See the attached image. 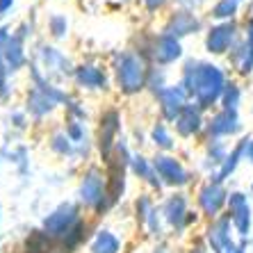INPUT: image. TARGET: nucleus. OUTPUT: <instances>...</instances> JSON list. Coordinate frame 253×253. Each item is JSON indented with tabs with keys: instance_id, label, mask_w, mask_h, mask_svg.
Returning <instances> with one entry per match:
<instances>
[{
	"instance_id": "ddd939ff",
	"label": "nucleus",
	"mask_w": 253,
	"mask_h": 253,
	"mask_svg": "<svg viewBox=\"0 0 253 253\" xmlns=\"http://www.w3.org/2000/svg\"><path fill=\"white\" fill-rule=\"evenodd\" d=\"M185 59V48L183 42L176 39L169 32H155L153 37V53H151V66H160V69H171L176 64H183Z\"/></svg>"
},
{
	"instance_id": "b1692460",
	"label": "nucleus",
	"mask_w": 253,
	"mask_h": 253,
	"mask_svg": "<svg viewBox=\"0 0 253 253\" xmlns=\"http://www.w3.org/2000/svg\"><path fill=\"white\" fill-rule=\"evenodd\" d=\"M126 242L110 226H96V233L87 244V253H124Z\"/></svg>"
},
{
	"instance_id": "4468645a",
	"label": "nucleus",
	"mask_w": 253,
	"mask_h": 253,
	"mask_svg": "<svg viewBox=\"0 0 253 253\" xmlns=\"http://www.w3.org/2000/svg\"><path fill=\"white\" fill-rule=\"evenodd\" d=\"M151 100H153V105H155L158 119H162L167 124H173V121L180 117V112L185 110V105L189 103V96H187V91L180 87V83L176 80V83H171L169 87H165Z\"/></svg>"
},
{
	"instance_id": "6ab92c4d",
	"label": "nucleus",
	"mask_w": 253,
	"mask_h": 253,
	"mask_svg": "<svg viewBox=\"0 0 253 253\" xmlns=\"http://www.w3.org/2000/svg\"><path fill=\"white\" fill-rule=\"evenodd\" d=\"M96 221L91 217H87L84 214L80 221H78L73 228L66 233L64 237H59L57 244H59V253H80L83 249H87L89 240H91V235L96 233Z\"/></svg>"
},
{
	"instance_id": "37998d69",
	"label": "nucleus",
	"mask_w": 253,
	"mask_h": 253,
	"mask_svg": "<svg viewBox=\"0 0 253 253\" xmlns=\"http://www.w3.org/2000/svg\"><path fill=\"white\" fill-rule=\"evenodd\" d=\"M151 253H176V251H173V247L169 244V240H160V242H153Z\"/></svg>"
},
{
	"instance_id": "a878e982",
	"label": "nucleus",
	"mask_w": 253,
	"mask_h": 253,
	"mask_svg": "<svg viewBox=\"0 0 253 253\" xmlns=\"http://www.w3.org/2000/svg\"><path fill=\"white\" fill-rule=\"evenodd\" d=\"M2 158L16 169V173L21 178H25L30 173V165H32V151L25 141H16V144H2L0 146Z\"/></svg>"
},
{
	"instance_id": "72a5a7b5",
	"label": "nucleus",
	"mask_w": 253,
	"mask_h": 253,
	"mask_svg": "<svg viewBox=\"0 0 253 253\" xmlns=\"http://www.w3.org/2000/svg\"><path fill=\"white\" fill-rule=\"evenodd\" d=\"M153 37H155V32H151V30H139V32L132 37V43H130V48H132L141 59H146L148 64H151V53H153Z\"/></svg>"
},
{
	"instance_id": "58836bf2",
	"label": "nucleus",
	"mask_w": 253,
	"mask_h": 253,
	"mask_svg": "<svg viewBox=\"0 0 253 253\" xmlns=\"http://www.w3.org/2000/svg\"><path fill=\"white\" fill-rule=\"evenodd\" d=\"M237 5H240V0H219L217 5L212 7V18L219 21V23L233 21V16L237 12Z\"/></svg>"
},
{
	"instance_id": "39448f33",
	"label": "nucleus",
	"mask_w": 253,
	"mask_h": 253,
	"mask_svg": "<svg viewBox=\"0 0 253 253\" xmlns=\"http://www.w3.org/2000/svg\"><path fill=\"white\" fill-rule=\"evenodd\" d=\"M32 62L57 84L71 80L78 64V62H73V57L66 50H62L53 42H37L35 50H32Z\"/></svg>"
},
{
	"instance_id": "7ed1b4c3",
	"label": "nucleus",
	"mask_w": 253,
	"mask_h": 253,
	"mask_svg": "<svg viewBox=\"0 0 253 253\" xmlns=\"http://www.w3.org/2000/svg\"><path fill=\"white\" fill-rule=\"evenodd\" d=\"M107 66L112 71L114 91L121 98H137V96L146 94L151 64H148L146 59H141L132 48L112 50L110 57H107Z\"/></svg>"
},
{
	"instance_id": "c756f323",
	"label": "nucleus",
	"mask_w": 253,
	"mask_h": 253,
	"mask_svg": "<svg viewBox=\"0 0 253 253\" xmlns=\"http://www.w3.org/2000/svg\"><path fill=\"white\" fill-rule=\"evenodd\" d=\"M228 153H230V148L224 139H206V155L201 160V167L206 171H210V173H214L219 167L224 165V160L228 158Z\"/></svg>"
},
{
	"instance_id": "e433bc0d",
	"label": "nucleus",
	"mask_w": 253,
	"mask_h": 253,
	"mask_svg": "<svg viewBox=\"0 0 253 253\" xmlns=\"http://www.w3.org/2000/svg\"><path fill=\"white\" fill-rule=\"evenodd\" d=\"M237 73H240V76H251L253 73V21L247 25V37H244V59H242Z\"/></svg>"
},
{
	"instance_id": "49530a36",
	"label": "nucleus",
	"mask_w": 253,
	"mask_h": 253,
	"mask_svg": "<svg viewBox=\"0 0 253 253\" xmlns=\"http://www.w3.org/2000/svg\"><path fill=\"white\" fill-rule=\"evenodd\" d=\"M206 249H208V244H201V242H196V244H189V249L185 253H208Z\"/></svg>"
},
{
	"instance_id": "2f4dec72",
	"label": "nucleus",
	"mask_w": 253,
	"mask_h": 253,
	"mask_svg": "<svg viewBox=\"0 0 253 253\" xmlns=\"http://www.w3.org/2000/svg\"><path fill=\"white\" fill-rule=\"evenodd\" d=\"M16 96V84H14V73L7 69L2 50H0V105H9Z\"/></svg>"
},
{
	"instance_id": "f3484780",
	"label": "nucleus",
	"mask_w": 253,
	"mask_h": 253,
	"mask_svg": "<svg viewBox=\"0 0 253 253\" xmlns=\"http://www.w3.org/2000/svg\"><path fill=\"white\" fill-rule=\"evenodd\" d=\"M206 124H208L206 112H203L196 103L189 100L187 105H185V110L180 112V117L171 124V128H173V132H176L178 139L189 141V139H194V137H199V135H206Z\"/></svg>"
},
{
	"instance_id": "c9c22d12",
	"label": "nucleus",
	"mask_w": 253,
	"mask_h": 253,
	"mask_svg": "<svg viewBox=\"0 0 253 253\" xmlns=\"http://www.w3.org/2000/svg\"><path fill=\"white\" fill-rule=\"evenodd\" d=\"M62 112H64V119H76V121H89L91 119V112H89V105L84 103V98L80 96H71V100L62 107Z\"/></svg>"
},
{
	"instance_id": "09e8293b",
	"label": "nucleus",
	"mask_w": 253,
	"mask_h": 253,
	"mask_svg": "<svg viewBox=\"0 0 253 253\" xmlns=\"http://www.w3.org/2000/svg\"><path fill=\"white\" fill-rule=\"evenodd\" d=\"M247 247H249V242H247V237L240 242V247H237V251L235 253H247Z\"/></svg>"
},
{
	"instance_id": "5fc2aeb1",
	"label": "nucleus",
	"mask_w": 253,
	"mask_h": 253,
	"mask_svg": "<svg viewBox=\"0 0 253 253\" xmlns=\"http://www.w3.org/2000/svg\"><path fill=\"white\" fill-rule=\"evenodd\" d=\"M0 253H2V251H0Z\"/></svg>"
},
{
	"instance_id": "bb28decb",
	"label": "nucleus",
	"mask_w": 253,
	"mask_h": 253,
	"mask_svg": "<svg viewBox=\"0 0 253 253\" xmlns=\"http://www.w3.org/2000/svg\"><path fill=\"white\" fill-rule=\"evenodd\" d=\"M18 249H23L25 253H59L57 240L48 235L42 226L30 228L23 235V242H21V247Z\"/></svg>"
},
{
	"instance_id": "3c124183",
	"label": "nucleus",
	"mask_w": 253,
	"mask_h": 253,
	"mask_svg": "<svg viewBox=\"0 0 253 253\" xmlns=\"http://www.w3.org/2000/svg\"><path fill=\"white\" fill-rule=\"evenodd\" d=\"M0 221H2V206H0Z\"/></svg>"
},
{
	"instance_id": "603ef678",
	"label": "nucleus",
	"mask_w": 253,
	"mask_h": 253,
	"mask_svg": "<svg viewBox=\"0 0 253 253\" xmlns=\"http://www.w3.org/2000/svg\"><path fill=\"white\" fill-rule=\"evenodd\" d=\"M121 2H132V0H121Z\"/></svg>"
},
{
	"instance_id": "7c9ffc66",
	"label": "nucleus",
	"mask_w": 253,
	"mask_h": 253,
	"mask_svg": "<svg viewBox=\"0 0 253 253\" xmlns=\"http://www.w3.org/2000/svg\"><path fill=\"white\" fill-rule=\"evenodd\" d=\"M46 35L53 43H59V42H66V39H69L71 23H69V18H66V14L55 12L46 18Z\"/></svg>"
},
{
	"instance_id": "2eb2a0df",
	"label": "nucleus",
	"mask_w": 253,
	"mask_h": 253,
	"mask_svg": "<svg viewBox=\"0 0 253 253\" xmlns=\"http://www.w3.org/2000/svg\"><path fill=\"white\" fill-rule=\"evenodd\" d=\"M237 42V25L233 21H224V23H214L208 28L206 39H203V48L212 57H221L228 55L230 48Z\"/></svg>"
},
{
	"instance_id": "473e14b6",
	"label": "nucleus",
	"mask_w": 253,
	"mask_h": 253,
	"mask_svg": "<svg viewBox=\"0 0 253 253\" xmlns=\"http://www.w3.org/2000/svg\"><path fill=\"white\" fill-rule=\"evenodd\" d=\"M141 233H144L148 240H153V242L167 240V235H169V228H167L165 219H162V212H160V203H158V208H155V212L151 214V219L146 221V226H144V230H141Z\"/></svg>"
},
{
	"instance_id": "423d86ee",
	"label": "nucleus",
	"mask_w": 253,
	"mask_h": 253,
	"mask_svg": "<svg viewBox=\"0 0 253 253\" xmlns=\"http://www.w3.org/2000/svg\"><path fill=\"white\" fill-rule=\"evenodd\" d=\"M71 84L78 94H112L114 83H112V71L105 62L98 59H83L76 64Z\"/></svg>"
},
{
	"instance_id": "4c0bfd02",
	"label": "nucleus",
	"mask_w": 253,
	"mask_h": 253,
	"mask_svg": "<svg viewBox=\"0 0 253 253\" xmlns=\"http://www.w3.org/2000/svg\"><path fill=\"white\" fill-rule=\"evenodd\" d=\"M240 103H242V87L237 83H233V80H228L219 107H224V110H240Z\"/></svg>"
},
{
	"instance_id": "dca6fc26",
	"label": "nucleus",
	"mask_w": 253,
	"mask_h": 253,
	"mask_svg": "<svg viewBox=\"0 0 253 253\" xmlns=\"http://www.w3.org/2000/svg\"><path fill=\"white\" fill-rule=\"evenodd\" d=\"M242 132V119L237 110L219 107L210 114L206 124V139H228Z\"/></svg>"
},
{
	"instance_id": "9b49d317",
	"label": "nucleus",
	"mask_w": 253,
	"mask_h": 253,
	"mask_svg": "<svg viewBox=\"0 0 253 253\" xmlns=\"http://www.w3.org/2000/svg\"><path fill=\"white\" fill-rule=\"evenodd\" d=\"M235 228H233V221H230L228 214H221L217 219H210L203 230V240H206L208 249L212 253H235L240 244H235V237H233Z\"/></svg>"
},
{
	"instance_id": "1a4fd4ad",
	"label": "nucleus",
	"mask_w": 253,
	"mask_h": 253,
	"mask_svg": "<svg viewBox=\"0 0 253 253\" xmlns=\"http://www.w3.org/2000/svg\"><path fill=\"white\" fill-rule=\"evenodd\" d=\"M228 194L230 192L226 189L224 183H217V180H212V178L203 180L194 196L196 210L201 212V217H206L208 221L221 217L226 210V203H228Z\"/></svg>"
},
{
	"instance_id": "f03ea898",
	"label": "nucleus",
	"mask_w": 253,
	"mask_h": 253,
	"mask_svg": "<svg viewBox=\"0 0 253 253\" xmlns=\"http://www.w3.org/2000/svg\"><path fill=\"white\" fill-rule=\"evenodd\" d=\"M76 201L94 221L105 219L114 208H119L112 201V196H110L107 176L100 162H89V165H84L78 171Z\"/></svg>"
},
{
	"instance_id": "5701e85b",
	"label": "nucleus",
	"mask_w": 253,
	"mask_h": 253,
	"mask_svg": "<svg viewBox=\"0 0 253 253\" xmlns=\"http://www.w3.org/2000/svg\"><path fill=\"white\" fill-rule=\"evenodd\" d=\"M2 50V57H5L7 69L12 71L14 76H18L21 71H28L30 62H32V50H28V43L21 39V37L12 35L9 42L0 48Z\"/></svg>"
},
{
	"instance_id": "aec40b11",
	"label": "nucleus",
	"mask_w": 253,
	"mask_h": 253,
	"mask_svg": "<svg viewBox=\"0 0 253 253\" xmlns=\"http://www.w3.org/2000/svg\"><path fill=\"white\" fill-rule=\"evenodd\" d=\"M226 214L233 221L235 233L244 240L249 237L251 230V206H249V196L244 192H230L228 194V203H226Z\"/></svg>"
},
{
	"instance_id": "8fccbe9b",
	"label": "nucleus",
	"mask_w": 253,
	"mask_h": 253,
	"mask_svg": "<svg viewBox=\"0 0 253 253\" xmlns=\"http://www.w3.org/2000/svg\"><path fill=\"white\" fill-rule=\"evenodd\" d=\"M2 162H5V158H2V153H0V169H2Z\"/></svg>"
},
{
	"instance_id": "864d4df0",
	"label": "nucleus",
	"mask_w": 253,
	"mask_h": 253,
	"mask_svg": "<svg viewBox=\"0 0 253 253\" xmlns=\"http://www.w3.org/2000/svg\"><path fill=\"white\" fill-rule=\"evenodd\" d=\"M251 189H253V183H251Z\"/></svg>"
},
{
	"instance_id": "f257e3e1",
	"label": "nucleus",
	"mask_w": 253,
	"mask_h": 253,
	"mask_svg": "<svg viewBox=\"0 0 253 253\" xmlns=\"http://www.w3.org/2000/svg\"><path fill=\"white\" fill-rule=\"evenodd\" d=\"M178 83L187 91L192 103H196L203 112H212V107H217L221 103L224 89L228 84V76L214 62L185 57L180 69H178Z\"/></svg>"
},
{
	"instance_id": "c03bdc74",
	"label": "nucleus",
	"mask_w": 253,
	"mask_h": 253,
	"mask_svg": "<svg viewBox=\"0 0 253 253\" xmlns=\"http://www.w3.org/2000/svg\"><path fill=\"white\" fill-rule=\"evenodd\" d=\"M199 219H201V212H199V210H189L187 217H185V230L194 228V226L199 224Z\"/></svg>"
},
{
	"instance_id": "a18cd8bd",
	"label": "nucleus",
	"mask_w": 253,
	"mask_h": 253,
	"mask_svg": "<svg viewBox=\"0 0 253 253\" xmlns=\"http://www.w3.org/2000/svg\"><path fill=\"white\" fill-rule=\"evenodd\" d=\"M16 0H0V16H7V14L12 12V7Z\"/></svg>"
},
{
	"instance_id": "f8f14e48",
	"label": "nucleus",
	"mask_w": 253,
	"mask_h": 253,
	"mask_svg": "<svg viewBox=\"0 0 253 253\" xmlns=\"http://www.w3.org/2000/svg\"><path fill=\"white\" fill-rule=\"evenodd\" d=\"M21 105H23V110L28 112L30 121H32V128H42V126H46L59 110L53 100L43 94L42 89L32 87V84L25 87L23 98H21Z\"/></svg>"
},
{
	"instance_id": "9d476101",
	"label": "nucleus",
	"mask_w": 253,
	"mask_h": 253,
	"mask_svg": "<svg viewBox=\"0 0 253 253\" xmlns=\"http://www.w3.org/2000/svg\"><path fill=\"white\" fill-rule=\"evenodd\" d=\"M189 208V196L185 189H178V192H167L162 199H160V212H162V219H165L167 228H169L171 235L183 237L187 230H185V217Z\"/></svg>"
},
{
	"instance_id": "0eeeda50",
	"label": "nucleus",
	"mask_w": 253,
	"mask_h": 253,
	"mask_svg": "<svg viewBox=\"0 0 253 253\" xmlns=\"http://www.w3.org/2000/svg\"><path fill=\"white\" fill-rule=\"evenodd\" d=\"M153 169L162 180L167 192H178L192 185L194 173L185 167V162L176 153H153Z\"/></svg>"
},
{
	"instance_id": "c85d7f7f",
	"label": "nucleus",
	"mask_w": 253,
	"mask_h": 253,
	"mask_svg": "<svg viewBox=\"0 0 253 253\" xmlns=\"http://www.w3.org/2000/svg\"><path fill=\"white\" fill-rule=\"evenodd\" d=\"M249 139L251 137H242L240 141H235V146L230 148V153H228V158L224 160V165L219 167L214 173H210L208 178H212V180H217V183H226L233 173L237 171V167H240V162L244 160V151H247V144H249Z\"/></svg>"
},
{
	"instance_id": "393cba45",
	"label": "nucleus",
	"mask_w": 253,
	"mask_h": 253,
	"mask_svg": "<svg viewBox=\"0 0 253 253\" xmlns=\"http://www.w3.org/2000/svg\"><path fill=\"white\" fill-rule=\"evenodd\" d=\"M46 146H48V153L55 155L57 160L69 162V165H76V144L69 139V135L62 128H53L48 132Z\"/></svg>"
},
{
	"instance_id": "79ce46f5",
	"label": "nucleus",
	"mask_w": 253,
	"mask_h": 253,
	"mask_svg": "<svg viewBox=\"0 0 253 253\" xmlns=\"http://www.w3.org/2000/svg\"><path fill=\"white\" fill-rule=\"evenodd\" d=\"M141 2H144V9H146V14L155 16L158 12H162V9H165L169 0H141Z\"/></svg>"
},
{
	"instance_id": "20e7f679",
	"label": "nucleus",
	"mask_w": 253,
	"mask_h": 253,
	"mask_svg": "<svg viewBox=\"0 0 253 253\" xmlns=\"http://www.w3.org/2000/svg\"><path fill=\"white\" fill-rule=\"evenodd\" d=\"M124 112L119 105H103L96 114V128H94V146H96V158L100 165H105L112 158L114 148H117L119 139L124 137Z\"/></svg>"
},
{
	"instance_id": "ea45409f",
	"label": "nucleus",
	"mask_w": 253,
	"mask_h": 253,
	"mask_svg": "<svg viewBox=\"0 0 253 253\" xmlns=\"http://www.w3.org/2000/svg\"><path fill=\"white\" fill-rule=\"evenodd\" d=\"M130 141L135 151H144V146H148V128H141L139 124L130 130Z\"/></svg>"
},
{
	"instance_id": "f704fd0d",
	"label": "nucleus",
	"mask_w": 253,
	"mask_h": 253,
	"mask_svg": "<svg viewBox=\"0 0 253 253\" xmlns=\"http://www.w3.org/2000/svg\"><path fill=\"white\" fill-rule=\"evenodd\" d=\"M169 69H160V66H151L148 69V83H146V94L153 98L158 96L165 87H169Z\"/></svg>"
},
{
	"instance_id": "de8ad7c7",
	"label": "nucleus",
	"mask_w": 253,
	"mask_h": 253,
	"mask_svg": "<svg viewBox=\"0 0 253 253\" xmlns=\"http://www.w3.org/2000/svg\"><path fill=\"white\" fill-rule=\"evenodd\" d=\"M244 160L253 165V139H249V144H247V151H244Z\"/></svg>"
},
{
	"instance_id": "a211bd4d",
	"label": "nucleus",
	"mask_w": 253,
	"mask_h": 253,
	"mask_svg": "<svg viewBox=\"0 0 253 253\" xmlns=\"http://www.w3.org/2000/svg\"><path fill=\"white\" fill-rule=\"evenodd\" d=\"M201 30H203V21H201L194 12L183 9V7L173 9V12L167 16L165 25H162V32H169V35H173L176 39H180V42H183L185 37L199 35Z\"/></svg>"
},
{
	"instance_id": "4be33fe9",
	"label": "nucleus",
	"mask_w": 253,
	"mask_h": 253,
	"mask_svg": "<svg viewBox=\"0 0 253 253\" xmlns=\"http://www.w3.org/2000/svg\"><path fill=\"white\" fill-rule=\"evenodd\" d=\"M148 146L153 148V153H176L178 137L171 124L155 117L153 124L148 126Z\"/></svg>"
},
{
	"instance_id": "a19ab883",
	"label": "nucleus",
	"mask_w": 253,
	"mask_h": 253,
	"mask_svg": "<svg viewBox=\"0 0 253 253\" xmlns=\"http://www.w3.org/2000/svg\"><path fill=\"white\" fill-rule=\"evenodd\" d=\"M14 35L21 37L25 43H30L32 39H35V35H37V28H35V23H30V21H21V23L14 28Z\"/></svg>"
},
{
	"instance_id": "6e6552de",
	"label": "nucleus",
	"mask_w": 253,
	"mask_h": 253,
	"mask_svg": "<svg viewBox=\"0 0 253 253\" xmlns=\"http://www.w3.org/2000/svg\"><path fill=\"white\" fill-rule=\"evenodd\" d=\"M83 217H84V210L78 206V201L66 199V201H59L53 210H48L42 217V224L39 226H42L50 237L59 240V237H64Z\"/></svg>"
},
{
	"instance_id": "cd10ccee",
	"label": "nucleus",
	"mask_w": 253,
	"mask_h": 253,
	"mask_svg": "<svg viewBox=\"0 0 253 253\" xmlns=\"http://www.w3.org/2000/svg\"><path fill=\"white\" fill-rule=\"evenodd\" d=\"M158 203H160L158 196H153L151 192H146V189L139 192L137 196H132V201H130V217H132V224L139 230H144V226H146V221L155 212Z\"/></svg>"
},
{
	"instance_id": "412c9836",
	"label": "nucleus",
	"mask_w": 253,
	"mask_h": 253,
	"mask_svg": "<svg viewBox=\"0 0 253 253\" xmlns=\"http://www.w3.org/2000/svg\"><path fill=\"white\" fill-rule=\"evenodd\" d=\"M2 130H5V144H16V141H23L21 137L28 135L32 130V121H30L28 112L23 110V105H9L2 114Z\"/></svg>"
}]
</instances>
